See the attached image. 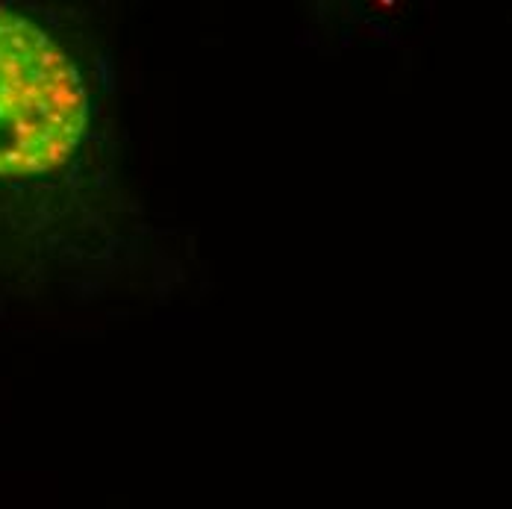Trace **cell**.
I'll return each instance as SVG.
<instances>
[{"instance_id":"cell-1","label":"cell","mask_w":512,"mask_h":509,"mask_svg":"<svg viewBox=\"0 0 512 509\" xmlns=\"http://www.w3.org/2000/svg\"><path fill=\"white\" fill-rule=\"evenodd\" d=\"M86 92L36 24L0 9V180L59 171L80 148Z\"/></svg>"}]
</instances>
